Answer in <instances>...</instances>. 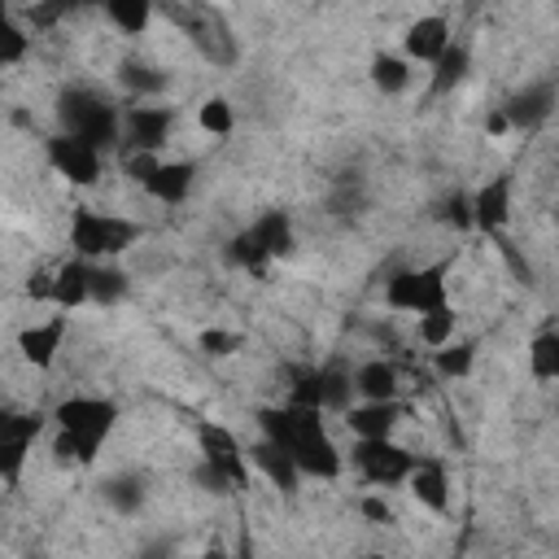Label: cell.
I'll use <instances>...</instances> for the list:
<instances>
[{"label":"cell","mask_w":559,"mask_h":559,"mask_svg":"<svg viewBox=\"0 0 559 559\" xmlns=\"http://www.w3.org/2000/svg\"><path fill=\"white\" fill-rule=\"evenodd\" d=\"M323 411L314 406H262L258 411V424H262V437L284 445L297 463L301 476H314V480H336L341 476V450L332 445L323 419Z\"/></svg>","instance_id":"6da1fadb"},{"label":"cell","mask_w":559,"mask_h":559,"mask_svg":"<svg viewBox=\"0 0 559 559\" xmlns=\"http://www.w3.org/2000/svg\"><path fill=\"white\" fill-rule=\"evenodd\" d=\"M157 9L192 39V48L205 61H214V66H231L236 61V35H231L227 17L210 0H157Z\"/></svg>","instance_id":"7a4b0ae2"},{"label":"cell","mask_w":559,"mask_h":559,"mask_svg":"<svg viewBox=\"0 0 559 559\" xmlns=\"http://www.w3.org/2000/svg\"><path fill=\"white\" fill-rule=\"evenodd\" d=\"M140 240V223L118 218V214H100V210H74L70 214V249L83 262H105L118 258L122 249H131Z\"/></svg>","instance_id":"3957f363"},{"label":"cell","mask_w":559,"mask_h":559,"mask_svg":"<svg viewBox=\"0 0 559 559\" xmlns=\"http://www.w3.org/2000/svg\"><path fill=\"white\" fill-rule=\"evenodd\" d=\"M57 118H61V127H66L70 135L87 140L92 148H109V144H118V135H122L118 109H114L105 96L87 92V87L61 92V96H57Z\"/></svg>","instance_id":"277c9868"},{"label":"cell","mask_w":559,"mask_h":559,"mask_svg":"<svg viewBox=\"0 0 559 559\" xmlns=\"http://www.w3.org/2000/svg\"><path fill=\"white\" fill-rule=\"evenodd\" d=\"M52 419H57V428L74 432V445H79L74 463L87 467V463H96L100 441H105L109 428L118 424V406H114L109 397H66V402L52 411Z\"/></svg>","instance_id":"5b68a950"},{"label":"cell","mask_w":559,"mask_h":559,"mask_svg":"<svg viewBox=\"0 0 559 559\" xmlns=\"http://www.w3.org/2000/svg\"><path fill=\"white\" fill-rule=\"evenodd\" d=\"M445 271H450L445 262H432V266H419V271H397L384 284V301L393 310H411V314L445 306Z\"/></svg>","instance_id":"8992f818"},{"label":"cell","mask_w":559,"mask_h":559,"mask_svg":"<svg viewBox=\"0 0 559 559\" xmlns=\"http://www.w3.org/2000/svg\"><path fill=\"white\" fill-rule=\"evenodd\" d=\"M419 454L393 445L389 437H358V445L349 450V463L371 480V485H397L406 480V472L415 467Z\"/></svg>","instance_id":"52a82bcc"},{"label":"cell","mask_w":559,"mask_h":559,"mask_svg":"<svg viewBox=\"0 0 559 559\" xmlns=\"http://www.w3.org/2000/svg\"><path fill=\"white\" fill-rule=\"evenodd\" d=\"M48 162H52V170L61 179H70L79 188H92L100 179V148H92L87 140H79L70 131H61V135L48 140Z\"/></svg>","instance_id":"ba28073f"},{"label":"cell","mask_w":559,"mask_h":559,"mask_svg":"<svg viewBox=\"0 0 559 559\" xmlns=\"http://www.w3.org/2000/svg\"><path fill=\"white\" fill-rule=\"evenodd\" d=\"M197 441H201V459H210L214 467L227 472V480L236 489H249V467H245V454L236 445V437L223 428V424H201L197 428Z\"/></svg>","instance_id":"9c48e42d"},{"label":"cell","mask_w":559,"mask_h":559,"mask_svg":"<svg viewBox=\"0 0 559 559\" xmlns=\"http://www.w3.org/2000/svg\"><path fill=\"white\" fill-rule=\"evenodd\" d=\"M170 122H175V109H162V105H135L122 122V135L131 148H144V153H157L170 135Z\"/></svg>","instance_id":"30bf717a"},{"label":"cell","mask_w":559,"mask_h":559,"mask_svg":"<svg viewBox=\"0 0 559 559\" xmlns=\"http://www.w3.org/2000/svg\"><path fill=\"white\" fill-rule=\"evenodd\" d=\"M472 201V227H480V231H502L507 227V218H511V175H493L476 197H467Z\"/></svg>","instance_id":"8fae6325"},{"label":"cell","mask_w":559,"mask_h":559,"mask_svg":"<svg viewBox=\"0 0 559 559\" xmlns=\"http://www.w3.org/2000/svg\"><path fill=\"white\" fill-rule=\"evenodd\" d=\"M555 109V83H533L524 92H515L502 114H507V127H520V131H537Z\"/></svg>","instance_id":"7c38bea8"},{"label":"cell","mask_w":559,"mask_h":559,"mask_svg":"<svg viewBox=\"0 0 559 559\" xmlns=\"http://www.w3.org/2000/svg\"><path fill=\"white\" fill-rule=\"evenodd\" d=\"M61 341H66V314H57V319H48V323H35V328L17 332V349H22V358H26L31 367H39V371H48V367L57 362Z\"/></svg>","instance_id":"4fadbf2b"},{"label":"cell","mask_w":559,"mask_h":559,"mask_svg":"<svg viewBox=\"0 0 559 559\" xmlns=\"http://www.w3.org/2000/svg\"><path fill=\"white\" fill-rule=\"evenodd\" d=\"M445 44H450V22L441 13H428V17L406 26V57L411 61H428L432 66L445 52Z\"/></svg>","instance_id":"5bb4252c"},{"label":"cell","mask_w":559,"mask_h":559,"mask_svg":"<svg viewBox=\"0 0 559 559\" xmlns=\"http://www.w3.org/2000/svg\"><path fill=\"white\" fill-rule=\"evenodd\" d=\"M341 415H345V424L354 428V437H389V432H393V424H397V415H402V406H397V397L362 402V406H354V402H349Z\"/></svg>","instance_id":"9a60e30c"},{"label":"cell","mask_w":559,"mask_h":559,"mask_svg":"<svg viewBox=\"0 0 559 559\" xmlns=\"http://www.w3.org/2000/svg\"><path fill=\"white\" fill-rule=\"evenodd\" d=\"M406 480H411L415 502H424L428 511H445L450 507V480H445V467L437 459H415Z\"/></svg>","instance_id":"2e32d148"},{"label":"cell","mask_w":559,"mask_h":559,"mask_svg":"<svg viewBox=\"0 0 559 559\" xmlns=\"http://www.w3.org/2000/svg\"><path fill=\"white\" fill-rule=\"evenodd\" d=\"M192 179H197V166L192 162H157V170L144 179V192L166 201V205H179L188 192H192Z\"/></svg>","instance_id":"e0dca14e"},{"label":"cell","mask_w":559,"mask_h":559,"mask_svg":"<svg viewBox=\"0 0 559 559\" xmlns=\"http://www.w3.org/2000/svg\"><path fill=\"white\" fill-rule=\"evenodd\" d=\"M249 459L262 467V476L275 485V489H284V493H293L297 489V480H301V472H297V463H293V454L284 450V445H275V441H258L253 450H249Z\"/></svg>","instance_id":"ac0fdd59"},{"label":"cell","mask_w":559,"mask_h":559,"mask_svg":"<svg viewBox=\"0 0 559 559\" xmlns=\"http://www.w3.org/2000/svg\"><path fill=\"white\" fill-rule=\"evenodd\" d=\"M48 301H57L61 310H74L87 301V262L83 258H70L66 266L52 271V297Z\"/></svg>","instance_id":"d6986e66"},{"label":"cell","mask_w":559,"mask_h":559,"mask_svg":"<svg viewBox=\"0 0 559 559\" xmlns=\"http://www.w3.org/2000/svg\"><path fill=\"white\" fill-rule=\"evenodd\" d=\"M354 393H362L367 402H384V397H397V367L384 362V358H371L354 371Z\"/></svg>","instance_id":"ffe728a7"},{"label":"cell","mask_w":559,"mask_h":559,"mask_svg":"<svg viewBox=\"0 0 559 559\" xmlns=\"http://www.w3.org/2000/svg\"><path fill=\"white\" fill-rule=\"evenodd\" d=\"M249 227H253V236L262 240V249H266L271 258L293 253V218H288L284 210H266V214H262V218H253Z\"/></svg>","instance_id":"44dd1931"},{"label":"cell","mask_w":559,"mask_h":559,"mask_svg":"<svg viewBox=\"0 0 559 559\" xmlns=\"http://www.w3.org/2000/svg\"><path fill=\"white\" fill-rule=\"evenodd\" d=\"M354 402V376L341 362L319 367V406L323 411H345Z\"/></svg>","instance_id":"7402d4cb"},{"label":"cell","mask_w":559,"mask_h":559,"mask_svg":"<svg viewBox=\"0 0 559 559\" xmlns=\"http://www.w3.org/2000/svg\"><path fill=\"white\" fill-rule=\"evenodd\" d=\"M118 297H127V275H122L118 266H105V262H87V301L114 306Z\"/></svg>","instance_id":"603a6c76"},{"label":"cell","mask_w":559,"mask_h":559,"mask_svg":"<svg viewBox=\"0 0 559 559\" xmlns=\"http://www.w3.org/2000/svg\"><path fill=\"white\" fill-rule=\"evenodd\" d=\"M105 502L118 511V515H135L144 507V480L135 472H122V476H109L105 485Z\"/></svg>","instance_id":"cb8c5ba5"},{"label":"cell","mask_w":559,"mask_h":559,"mask_svg":"<svg viewBox=\"0 0 559 559\" xmlns=\"http://www.w3.org/2000/svg\"><path fill=\"white\" fill-rule=\"evenodd\" d=\"M100 9L109 13V22L122 31V35H140L157 9V0H100Z\"/></svg>","instance_id":"d4e9b609"},{"label":"cell","mask_w":559,"mask_h":559,"mask_svg":"<svg viewBox=\"0 0 559 559\" xmlns=\"http://www.w3.org/2000/svg\"><path fill=\"white\" fill-rule=\"evenodd\" d=\"M227 258H231L236 266L253 271V275H266V266H271V253L262 249V240L253 236V227H245V231H236V236L227 240Z\"/></svg>","instance_id":"484cf974"},{"label":"cell","mask_w":559,"mask_h":559,"mask_svg":"<svg viewBox=\"0 0 559 559\" xmlns=\"http://www.w3.org/2000/svg\"><path fill=\"white\" fill-rule=\"evenodd\" d=\"M528 367L537 380H555L559 376V332L555 328H542L528 345Z\"/></svg>","instance_id":"4316f807"},{"label":"cell","mask_w":559,"mask_h":559,"mask_svg":"<svg viewBox=\"0 0 559 559\" xmlns=\"http://www.w3.org/2000/svg\"><path fill=\"white\" fill-rule=\"evenodd\" d=\"M467 48L463 44H445V52L432 61L437 70H432V92H450L454 83H463V74H467Z\"/></svg>","instance_id":"83f0119b"},{"label":"cell","mask_w":559,"mask_h":559,"mask_svg":"<svg viewBox=\"0 0 559 559\" xmlns=\"http://www.w3.org/2000/svg\"><path fill=\"white\" fill-rule=\"evenodd\" d=\"M371 83H376L384 96H393V92H402V87L411 83V66H406L402 57H393V52H380V57L371 61Z\"/></svg>","instance_id":"f1b7e54d"},{"label":"cell","mask_w":559,"mask_h":559,"mask_svg":"<svg viewBox=\"0 0 559 559\" xmlns=\"http://www.w3.org/2000/svg\"><path fill=\"white\" fill-rule=\"evenodd\" d=\"M118 83H122L131 96H157V92L166 87V74L153 70V66H140V61H122Z\"/></svg>","instance_id":"f546056e"},{"label":"cell","mask_w":559,"mask_h":559,"mask_svg":"<svg viewBox=\"0 0 559 559\" xmlns=\"http://www.w3.org/2000/svg\"><path fill=\"white\" fill-rule=\"evenodd\" d=\"M450 336H454V310H450V301L419 314V341H424V345L437 349V345H445Z\"/></svg>","instance_id":"4dcf8cb0"},{"label":"cell","mask_w":559,"mask_h":559,"mask_svg":"<svg viewBox=\"0 0 559 559\" xmlns=\"http://www.w3.org/2000/svg\"><path fill=\"white\" fill-rule=\"evenodd\" d=\"M472 358H476V345H437V358H432V367H437V376H445V380H459V376H467L472 371Z\"/></svg>","instance_id":"1f68e13d"},{"label":"cell","mask_w":559,"mask_h":559,"mask_svg":"<svg viewBox=\"0 0 559 559\" xmlns=\"http://www.w3.org/2000/svg\"><path fill=\"white\" fill-rule=\"evenodd\" d=\"M26 450H31V437H0V480L4 485H17Z\"/></svg>","instance_id":"d6a6232c"},{"label":"cell","mask_w":559,"mask_h":559,"mask_svg":"<svg viewBox=\"0 0 559 559\" xmlns=\"http://www.w3.org/2000/svg\"><path fill=\"white\" fill-rule=\"evenodd\" d=\"M197 122H201V127H205L210 135H227L236 118H231V105H227L223 96H210V100H205V105L197 109Z\"/></svg>","instance_id":"836d02e7"},{"label":"cell","mask_w":559,"mask_h":559,"mask_svg":"<svg viewBox=\"0 0 559 559\" xmlns=\"http://www.w3.org/2000/svg\"><path fill=\"white\" fill-rule=\"evenodd\" d=\"M26 31L22 26H13L9 22V13H0V66H13V61H22L26 57Z\"/></svg>","instance_id":"e575fe53"},{"label":"cell","mask_w":559,"mask_h":559,"mask_svg":"<svg viewBox=\"0 0 559 559\" xmlns=\"http://www.w3.org/2000/svg\"><path fill=\"white\" fill-rule=\"evenodd\" d=\"M44 428V415H17V411H4L0 406V437H35Z\"/></svg>","instance_id":"d590c367"},{"label":"cell","mask_w":559,"mask_h":559,"mask_svg":"<svg viewBox=\"0 0 559 559\" xmlns=\"http://www.w3.org/2000/svg\"><path fill=\"white\" fill-rule=\"evenodd\" d=\"M245 341H240V332H223V328H210V332H201V349L210 354V358H227V354H236Z\"/></svg>","instance_id":"8d00e7d4"},{"label":"cell","mask_w":559,"mask_h":559,"mask_svg":"<svg viewBox=\"0 0 559 559\" xmlns=\"http://www.w3.org/2000/svg\"><path fill=\"white\" fill-rule=\"evenodd\" d=\"M83 4H100V0H44V4H35V9H31V22H35V26H52L61 13L83 9Z\"/></svg>","instance_id":"74e56055"},{"label":"cell","mask_w":559,"mask_h":559,"mask_svg":"<svg viewBox=\"0 0 559 559\" xmlns=\"http://www.w3.org/2000/svg\"><path fill=\"white\" fill-rule=\"evenodd\" d=\"M192 480H197L201 489H210V493H231V489H236V485L227 480V472H223V467H214L210 459H201V463H197Z\"/></svg>","instance_id":"f35d334b"},{"label":"cell","mask_w":559,"mask_h":559,"mask_svg":"<svg viewBox=\"0 0 559 559\" xmlns=\"http://www.w3.org/2000/svg\"><path fill=\"white\" fill-rule=\"evenodd\" d=\"M441 218L454 223V227H472V201H467L463 192H454V197L441 205Z\"/></svg>","instance_id":"ab89813d"},{"label":"cell","mask_w":559,"mask_h":559,"mask_svg":"<svg viewBox=\"0 0 559 559\" xmlns=\"http://www.w3.org/2000/svg\"><path fill=\"white\" fill-rule=\"evenodd\" d=\"M153 170H157V157H153V153H144V148H131V153H127V175H131L135 183H144Z\"/></svg>","instance_id":"60d3db41"},{"label":"cell","mask_w":559,"mask_h":559,"mask_svg":"<svg viewBox=\"0 0 559 559\" xmlns=\"http://www.w3.org/2000/svg\"><path fill=\"white\" fill-rule=\"evenodd\" d=\"M358 511H362L371 524H393V507H389L384 498H376V493H371V498H362V502H358Z\"/></svg>","instance_id":"b9f144b4"},{"label":"cell","mask_w":559,"mask_h":559,"mask_svg":"<svg viewBox=\"0 0 559 559\" xmlns=\"http://www.w3.org/2000/svg\"><path fill=\"white\" fill-rule=\"evenodd\" d=\"M26 297H35V301H48V297H52V275L35 271V275L26 280Z\"/></svg>","instance_id":"7bdbcfd3"},{"label":"cell","mask_w":559,"mask_h":559,"mask_svg":"<svg viewBox=\"0 0 559 559\" xmlns=\"http://www.w3.org/2000/svg\"><path fill=\"white\" fill-rule=\"evenodd\" d=\"M485 131H489V135H507V131H511V127H507V114H502V109H493V114L485 118Z\"/></svg>","instance_id":"ee69618b"},{"label":"cell","mask_w":559,"mask_h":559,"mask_svg":"<svg viewBox=\"0 0 559 559\" xmlns=\"http://www.w3.org/2000/svg\"><path fill=\"white\" fill-rule=\"evenodd\" d=\"M0 13H9V0H0Z\"/></svg>","instance_id":"f6af8a7d"}]
</instances>
